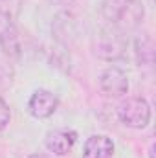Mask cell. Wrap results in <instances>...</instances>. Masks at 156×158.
<instances>
[{"label":"cell","mask_w":156,"mask_h":158,"mask_svg":"<svg viewBox=\"0 0 156 158\" xmlns=\"http://www.w3.org/2000/svg\"><path fill=\"white\" fill-rule=\"evenodd\" d=\"M0 50L11 59H18L22 53V42H20L18 30L15 22L4 15H0Z\"/></svg>","instance_id":"5"},{"label":"cell","mask_w":156,"mask_h":158,"mask_svg":"<svg viewBox=\"0 0 156 158\" xmlns=\"http://www.w3.org/2000/svg\"><path fill=\"white\" fill-rule=\"evenodd\" d=\"M114 142L105 134H94L84 142L83 158H112Z\"/></svg>","instance_id":"8"},{"label":"cell","mask_w":156,"mask_h":158,"mask_svg":"<svg viewBox=\"0 0 156 158\" xmlns=\"http://www.w3.org/2000/svg\"><path fill=\"white\" fill-rule=\"evenodd\" d=\"M28 158H48L46 155H31V156H28Z\"/></svg>","instance_id":"12"},{"label":"cell","mask_w":156,"mask_h":158,"mask_svg":"<svg viewBox=\"0 0 156 158\" xmlns=\"http://www.w3.org/2000/svg\"><path fill=\"white\" fill-rule=\"evenodd\" d=\"M136 59H138V64H145V63H151L153 61V40L149 39L147 35H143L142 39H136Z\"/></svg>","instance_id":"9"},{"label":"cell","mask_w":156,"mask_h":158,"mask_svg":"<svg viewBox=\"0 0 156 158\" xmlns=\"http://www.w3.org/2000/svg\"><path fill=\"white\" fill-rule=\"evenodd\" d=\"M20 6H22V0H0V15L15 22L20 13Z\"/></svg>","instance_id":"10"},{"label":"cell","mask_w":156,"mask_h":158,"mask_svg":"<svg viewBox=\"0 0 156 158\" xmlns=\"http://www.w3.org/2000/svg\"><path fill=\"white\" fill-rule=\"evenodd\" d=\"M105 20L112 24L117 31L132 30L142 24L145 9L140 0H105L101 6Z\"/></svg>","instance_id":"1"},{"label":"cell","mask_w":156,"mask_h":158,"mask_svg":"<svg viewBox=\"0 0 156 158\" xmlns=\"http://www.w3.org/2000/svg\"><path fill=\"white\" fill-rule=\"evenodd\" d=\"M57 105H59V99L53 92L50 90H35L28 101V112L37 119H44L50 118L55 110H57Z\"/></svg>","instance_id":"7"},{"label":"cell","mask_w":156,"mask_h":158,"mask_svg":"<svg viewBox=\"0 0 156 158\" xmlns=\"http://www.w3.org/2000/svg\"><path fill=\"white\" fill-rule=\"evenodd\" d=\"M127 40L116 28L101 30L94 39V52L103 61H117L125 55Z\"/></svg>","instance_id":"2"},{"label":"cell","mask_w":156,"mask_h":158,"mask_svg":"<svg viewBox=\"0 0 156 158\" xmlns=\"http://www.w3.org/2000/svg\"><path fill=\"white\" fill-rule=\"evenodd\" d=\"M76 142H77V132L72 129H53V131H48L44 138L46 149L57 156L68 155L74 149Z\"/></svg>","instance_id":"6"},{"label":"cell","mask_w":156,"mask_h":158,"mask_svg":"<svg viewBox=\"0 0 156 158\" xmlns=\"http://www.w3.org/2000/svg\"><path fill=\"white\" fill-rule=\"evenodd\" d=\"M99 88L109 98H121L129 92V79L123 70L109 66L99 74Z\"/></svg>","instance_id":"4"},{"label":"cell","mask_w":156,"mask_h":158,"mask_svg":"<svg viewBox=\"0 0 156 158\" xmlns=\"http://www.w3.org/2000/svg\"><path fill=\"white\" fill-rule=\"evenodd\" d=\"M117 116L130 129H143L151 121V107L143 98H129L117 107Z\"/></svg>","instance_id":"3"},{"label":"cell","mask_w":156,"mask_h":158,"mask_svg":"<svg viewBox=\"0 0 156 158\" xmlns=\"http://www.w3.org/2000/svg\"><path fill=\"white\" fill-rule=\"evenodd\" d=\"M9 119H11V110L7 107V103L0 98V131H4L9 125Z\"/></svg>","instance_id":"11"}]
</instances>
